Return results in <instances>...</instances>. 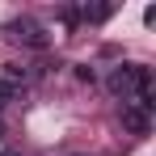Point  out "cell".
Instances as JSON below:
<instances>
[{"label": "cell", "instance_id": "5b68a950", "mask_svg": "<svg viewBox=\"0 0 156 156\" xmlns=\"http://www.w3.org/2000/svg\"><path fill=\"white\" fill-rule=\"evenodd\" d=\"M76 80H84V84H93L97 76H93V68H89V63H76Z\"/></svg>", "mask_w": 156, "mask_h": 156}, {"label": "cell", "instance_id": "7a4b0ae2", "mask_svg": "<svg viewBox=\"0 0 156 156\" xmlns=\"http://www.w3.org/2000/svg\"><path fill=\"white\" fill-rule=\"evenodd\" d=\"M9 38L17 47H26V51H47L51 47V34H47V26L38 17H13L9 21Z\"/></svg>", "mask_w": 156, "mask_h": 156}, {"label": "cell", "instance_id": "8992f818", "mask_svg": "<svg viewBox=\"0 0 156 156\" xmlns=\"http://www.w3.org/2000/svg\"><path fill=\"white\" fill-rule=\"evenodd\" d=\"M0 135H4V122H0Z\"/></svg>", "mask_w": 156, "mask_h": 156}, {"label": "cell", "instance_id": "3957f363", "mask_svg": "<svg viewBox=\"0 0 156 156\" xmlns=\"http://www.w3.org/2000/svg\"><path fill=\"white\" fill-rule=\"evenodd\" d=\"M118 122H122L127 135L144 139V135L152 131V110H144V105H135V101H122V105H118Z\"/></svg>", "mask_w": 156, "mask_h": 156}, {"label": "cell", "instance_id": "6da1fadb", "mask_svg": "<svg viewBox=\"0 0 156 156\" xmlns=\"http://www.w3.org/2000/svg\"><path fill=\"white\" fill-rule=\"evenodd\" d=\"M105 89H110L118 101H131V97H139V93H152V72H148L144 63H118V68H110Z\"/></svg>", "mask_w": 156, "mask_h": 156}, {"label": "cell", "instance_id": "277c9868", "mask_svg": "<svg viewBox=\"0 0 156 156\" xmlns=\"http://www.w3.org/2000/svg\"><path fill=\"white\" fill-rule=\"evenodd\" d=\"M9 101H17V89H13V84H4V80H0V110H4V105Z\"/></svg>", "mask_w": 156, "mask_h": 156}]
</instances>
